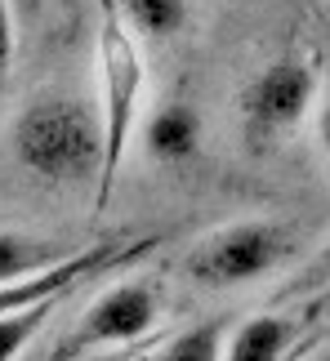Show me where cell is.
Wrapping results in <instances>:
<instances>
[{
    "label": "cell",
    "instance_id": "6da1fadb",
    "mask_svg": "<svg viewBox=\"0 0 330 361\" xmlns=\"http://www.w3.org/2000/svg\"><path fill=\"white\" fill-rule=\"evenodd\" d=\"M94 45H99V90H103V174L94 205L112 201L121 165H126L130 138L139 130V107H143V54H139V32L126 18L121 0H94Z\"/></svg>",
    "mask_w": 330,
    "mask_h": 361
},
{
    "label": "cell",
    "instance_id": "7a4b0ae2",
    "mask_svg": "<svg viewBox=\"0 0 330 361\" xmlns=\"http://www.w3.org/2000/svg\"><path fill=\"white\" fill-rule=\"evenodd\" d=\"M13 157L32 178L49 188L99 183L103 174V125L76 99H36L13 121Z\"/></svg>",
    "mask_w": 330,
    "mask_h": 361
},
{
    "label": "cell",
    "instance_id": "3957f363",
    "mask_svg": "<svg viewBox=\"0 0 330 361\" xmlns=\"http://www.w3.org/2000/svg\"><path fill=\"white\" fill-rule=\"evenodd\" d=\"M295 255V228L281 219H237L214 228L183 255V276L205 290L255 286Z\"/></svg>",
    "mask_w": 330,
    "mask_h": 361
},
{
    "label": "cell",
    "instance_id": "277c9868",
    "mask_svg": "<svg viewBox=\"0 0 330 361\" xmlns=\"http://www.w3.org/2000/svg\"><path fill=\"white\" fill-rule=\"evenodd\" d=\"M161 322V295L152 281H116L103 290L85 312L72 322V330L54 343L49 361H85L116 348H139Z\"/></svg>",
    "mask_w": 330,
    "mask_h": 361
},
{
    "label": "cell",
    "instance_id": "5b68a950",
    "mask_svg": "<svg viewBox=\"0 0 330 361\" xmlns=\"http://www.w3.org/2000/svg\"><path fill=\"white\" fill-rule=\"evenodd\" d=\"M312 107H317V67L308 59H299V54H286V59L268 63L237 94L241 130L255 147H268L291 130H299Z\"/></svg>",
    "mask_w": 330,
    "mask_h": 361
},
{
    "label": "cell",
    "instance_id": "8992f818",
    "mask_svg": "<svg viewBox=\"0 0 330 361\" xmlns=\"http://www.w3.org/2000/svg\"><path fill=\"white\" fill-rule=\"evenodd\" d=\"M143 250H152V237L147 241H99V245H80L72 259H63L59 268L40 272V276H27V281H9L0 286V317H13L23 308H36L45 299H59V295H72L76 286H85L90 276H103L112 272L116 263L126 259H139Z\"/></svg>",
    "mask_w": 330,
    "mask_h": 361
},
{
    "label": "cell",
    "instance_id": "52a82bcc",
    "mask_svg": "<svg viewBox=\"0 0 330 361\" xmlns=\"http://www.w3.org/2000/svg\"><path fill=\"white\" fill-rule=\"evenodd\" d=\"M139 143L157 165H188L205 143V121L183 99L157 103L139 125Z\"/></svg>",
    "mask_w": 330,
    "mask_h": 361
},
{
    "label": "cell",
    "instance_id": "ba28073f",
    "mask_svg": "<svg viewBox=\"0 0 330 361\" xmlns=\"http://www.w3.org/2000/svg\"><path fill=\"white\" fill-rule=\"evenodd\" d=\"M295 335H299L295 317H286V312H255V317H245L241 326H232L224 361H281L286 353L295 348Z\"/></svg>",
    "mask_w": 330,
    "mask_h": 361
},
{
    "label": "cell",
    "instance_id": "9c48e42d",
    "mask_svg": "<svg viewBox=\"0 0 330 361\" xmlns=\"http://www.w3.org/2000/svg\"><path fill=\"white\" fill-rule=\"evenodd\" d=\"M72 255H76V250H63L54 241H40V237H27V232L0 228V286L40 276V272L59 268V263L72 259Z\"/></svg>",
    "mask_w": 330,
    "mask_h": 361
},
{
    "label": "cell",
    "instance_id": "30bf717a",
    "mask_svg": "<svg viewBox=\"0 0 330 361\" xmlns=\"http://www.w3.org/2000/svg\"><path fill=\"white\" fill-rule=\"evenodd\" d=\"M228 317H214V322H197L178 335L161 339L157 348H147L139 361H224V348H228Z\"/></svg>",
    "mask_w": 330,
    "mask_h": 361
},
{
    "label": "cell",
    "instance_id": "8fae6325",
    "mask_svg": "<svg viewBox=\"0 0 330 361\" xmlns=\"http://www.w3.org/2000/svg\"><path fill=\"white\" fill-rule=\"evenodd\" d=\"M143 40H174L192 23V0H121Z\"/></svg>",
    "mask_w": 330,
    "mask_h": 361
},
{
    "label": "cell",
    "instance_id": "7c38bea8",
    "mask_svg": "<svg viewBox=\"0 0 330 361\" xmlns=\"http://www.w3.org/2000/svg\"><path fill=\"white\" fill-rule=\"evenodd\" d=\"M59 299H45V303H36V308H23V312H13V317H0V361H18L27 348H32V339L54 322V312H59Z\"/></svg>",
    "mask_w": 330,
    "mask_h": 361
},
{
    "label": "cell",
    "instance_id": "4fadbf2b",
    "mask_svg": "<svg viewBox=\"0 0 330 361\" xmlns=\"http://www.w3.org/2000/svg\"><path fill=\"white\" fill-rule=\"evenodd\" d=\"M13 59H18V9L13 0H0V103L13 80Z\"/></svg>",
    "mask_w": 330,
    "mask_h": 361
},
{
    "label": "cell",
    "instance_id": "5bb4252c",
    "mask_svg": "<svg viewBox=\"0 0 330 361\" xmlns=\"http://www.w3.org/2000/svg\"><path fill=\"white\" fill-rule=\"evenodd\" d=\"M326 286H330V241L317 250V259H312L308 268L295 276L291 295H312V290H326Z\"/></svg>",
    "mask_w": 330,
    "mask_h": 361
},
{
    "label": "cell",
    "instance_id": "9a60e30c",
    "mask_svg": "<svg viewBox=\"0 0 330 361\" xmlns=\"http://www.w3.org/2000/svg\"><path fill=\"white\" fill-rule=\"evenodd\" d=\"M13 9H18L23 27H32V23H40V13H45V0H13Z\"/></svg>",
    "mask_w": 330,
    "mask_h": 361
},
{
    "label": "cell",
    "instance_id": "2e32d148",
    "mask_svg": "<svg viewBox=\"0 0 330 361\" xmlns=\"http://www.w3.org/2000/svg\"><path fill=\"white\" fill-rule=\"evenodd\" d=\"M317 143H322V152L330 157V99L317 107Z\"/></svg>",
    "mask_w": 330,
    "mask_h": 361
},
{
    "label": "cell",
    "instance_id": "e0dca14e",
    "mask_svg": "<svg viewBox=\"0 0 330 361\" xmlns=\"http://www.w3.org/2000/svg\"><path fill=\"white\" fill-rule=\"evenodd\" d=\"M143 357V343L139 348H116V353H99V357H85V361H139Z\"/></svg>",
    "mask_w": 330,
    "mask_h": 361
},
{
    "label": "cell",
    "instance_id": "ac0fdd59",
    "mask_svg": "<svg viewBox=\"0 0 330 361\" xmlns=\"http://www.w3.org/2000/svg\"><path fill=\"white\" fill-rule=\"evenodd\" d=\"M59 5H67V9H76V5H85V0H59Z\"/></svg>",
    "mask_w": 330,
    "mask_h": 361
},
{
    "label": "cell",
    "instance_id": "d6986e66",
    "mask_svg": "<svg viewBox=\"0 0 330 361\" xmlns=\"http://www.w3.org/2000/svg\"><path fill=\"white\" fill-rule=\"evenodd\" d=\"M317 361H330V353H326V357H317Z\"/></svg>",
    "mask_w": 330,
    "mask_h": 361
}]
</instances>
